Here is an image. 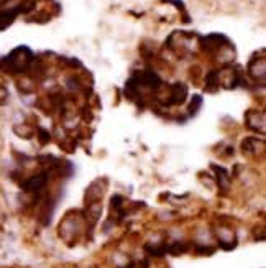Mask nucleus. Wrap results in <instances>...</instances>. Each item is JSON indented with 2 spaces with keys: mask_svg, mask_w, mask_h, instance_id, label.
Listing matches in <instances>:
<instances>
[{
  "mask_svg": "<svg viewBox=\"0 0 266 268\" xmlns=\"http://www.w3.org/2000/svg\"><path fill=\"white\" fill-rule=\"evenodd\" d=\"M31 65V51L28 48L20 46L0 60V71L5 74H20L25 72Z\"/></svg>",
  "mask_w": 266,
  "mask_h": 268,
  "instance_id": "nucleus-1",
  "label": "nucleus"
},
{
  "mask_svg": "<svg viewBox=\"0 0 266 268\" xmlns=\"http://www.w3.org/2000/svg\"><path fill=\"white\" fill-rule=\"evenodd\" d=\"M15 15H17V12L0 8V30H5L8 25H12V22H13V18H15Z\"/></svg>",
  "mask_w": 266,
  "mask_h": 268,
  "instance_id": "nucleus-2",
  "label": "nucleus"
}]
</instances>
